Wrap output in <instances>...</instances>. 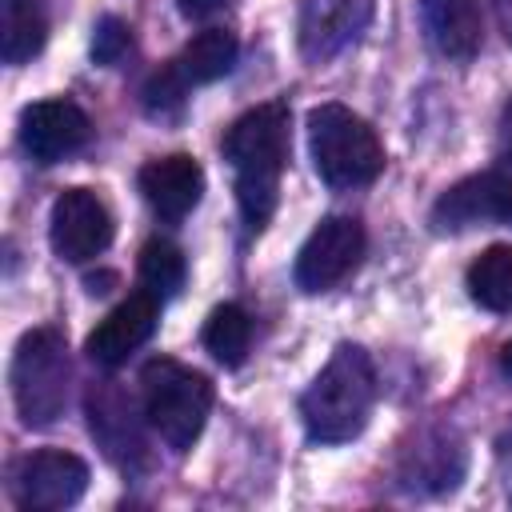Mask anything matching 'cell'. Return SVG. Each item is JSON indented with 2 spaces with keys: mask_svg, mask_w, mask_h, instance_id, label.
<instances>
[{
  "mask_svg": "<svg viewBox=\"0 0 512 512\" xmlns=\"http://www.w3.org/2000/svg\"><path fill=\"white\" fill-rule=\"evenodd\" d=\"M52 252L68 264H88L112 244V212L92 188H64L48 220Z\"/></svg>",
  "mask_w": 512,
  "mask_h": 512,
  "instance_id": "cell-9",
  "label": "cell"
},
{
  "mask_svg": "<svg viewBox=\"0 0 512 512\" xmlns=\"http://www.w3.org/2000/svg\"><path fill=\"white\" fill-rule=\"evenodd\" d=\"M292 148V112L280 100L256 104L236 116L220 140L224 160L236 172V204L244 224L256 232L272 220L280 200V176L288 168Z\"/></svg>",
  "mask_w": 512,
  "mask_h": 512,
  "instance_id": "cell-1",
  "label": "cell"
},
{
  "mask_svg": "<svg viewBox=\"0 0 512 512\" xmlns=\"http://www.w3.org/2000/svg\"><path fill=\"white\" fill-rule=\"evenodd\" d=\"M500 372H504V376L512 380V340H508V344L500 348Z\"/></svg>",
  "mask_w": 512,
  "mask_h": 512,
  "instance_id": "cell-27",
  "label": "cell"
},
{
  "mask_svg": "<svg viewBox=\"0 0 512 512\" xmlns=\"http://www.w3.org/2000/svg\"><path fill=\"white\" fill-rule=\"evenodd\" d=\"M308 148L320 180L336 192L372 184L384 172V144L364 116L344 104H320L308 112Z\"/></svg>",
  "mask_w": 512,
  "mask_h": 512,
  "instance_id": "cell-4",
  "label": "cell"
},
{
  "mask_svg": "<svg viewBox=\"0 0 512 512\" xmlns=\"http://www.w3.org/2000/svg\"><path fill=\"white\" fill-rule=\"evenodd\" d=\"M224 4H228V0H176L180 16H188V20H208V16H216Z\"/></svg>",
  "mask_w": 512,
  "mask_h": 512,
  "instance_id": "cell-24",
  "label": "cell"
},
{
  "mask_svg": "<svg viewBox=\"0 0 512 512\" xmlns=\"http://www.w3.org/2000/svg\"><path fill=\"white\" fill-rule=\"evenodd\" d=\"M84 408H88V428H92L96 444L104 448V456H108L120 472H128V476H132V472H144L148 460H152L148 436H144V424H148V420H140L144 408L136 412L132 396H128L116 380L92 384Z\"/></svg>",
  "mask_w": 512,
  "mask_h": 512,
  "instance_id": "cell-7",
  "label": "cell"
},
{
  "mask_svg": "<svg viewBox=\"0 0 512 512\" xmlns=\"http://www.w3.org/2000/svg\"><path fill=\"white\" fill-rule=\"evenodd\" d=\"M140 184V196L148 200V208L160 216V220H184L200 196H204V168L196 164V156L188 152H172V156H160V160H148L136 176Z\"/></svg>",
  "mask_w": 512,
  "mask_h": 512,
  "instance_id": "cell-14",
  "label": "cell"
},
{
  "mask_svg": "<svg viewBox=\"0 0 512 512\" xmlns=\"http://www.w3.org/2000/svg\"><path fill=\"white\" fill-rule=\"evenodd\" d=\"M140 408L148 428L172 452H188L200 440L204 420L212 412V384L204 372L172 356H152L140 368Z\"/></svg>",
  "mask_w": 512,
  "mask_h": 512,
  "instance_id": "cell-3",
  "label": "cell"
},
{
  "mask_svg": "<svg viewBox=\"0 0 512 512\" xmlns=\"http://www.w3.org/2000/svg\"><path fill=\"white\" fill-rule=\"evenodd\" d=\"M432 228L436 232H468L488 224H512V176L504 172H476L456 180L440 200L432 204Z\"/></svg>",
  "mask_w": 512,
  "mask_h": 512,
  "instance_id": "cell-10",
  "label": "cell"
},
{
  "mask_svg": "<svg viewBox=\"0 0 512 512\" xmlns=\"http://www.w3.org/2000/svg\"><path fill=\"white\" fill-rule=\"evenodd\" d=\"M496 12H500V28H504V36L512 40V0H496Z\"/></svg>",
  "mask_w": 512,
  "mask_h": 512,
  "instance_id": "cell-26",
  "label": "cell"
},
{
  "mask_svg": "<svg viewBox=\"0 0 512 512\" xmlns=\"http://www.w3.org/2000/svg\"><path fill=\"white\" fill-rule=\"evenodd\" d=\"M360 256H364V228H360V220H352V216H324L308 232L300 252H296V268H292L296 288L300 292H328L344 276L356 272Z\"/></svg>",
  "mask_w": 512,
  "mask_h": 512,
  "instance_id": "cell-8",
  "label": "cell"
},
{
  "mask_svg": "<svg viewBox=\"0 0 512 512\" xmlns=\"http://www.w3.org/2000/svg\"><path fill=\"white\" fill-rule=\"evenodd\" d=\"M136 276H140V288L152 292V296L164 304V300H172V296L184 288V276H188L184 252H180L172 240H148V244L140 248Z\"/></svg>",
  "mask_w": 512,
  "mask_h": 512,
  "instance_id": "cell-21",
  "label": "cell"
},
{
  "mask_svg": "<svg viewBox=\"0 0 512 512\" xmlns=\"http://www.w3.org/2000/svg\"><path fill=\"white\" fill-rule=\"evenodd\" d=\"M496 148H500V156H504V160H512V96H508V104H504V112H500Z\"/></svg>",
  "mask_w": 512,
  "mask_h": 512,
  "instance_id": "cell-25",
  "label": "cell"
},
{
  "mask_svg": "<svg viewBox=\"0 0 512 512\" xmlns=\"http://www.w3.org/2000/svg\"><path fill=\"white\" fill-rule=\"evenodd\" d=\"M204 348L212 352V360H220L224 368H236L244 364L248 356V344H252V320L240 304H220L208 312L204 320Z\"/></svg>",
  "mask_w": 512,
  "mask_h": 512,
  "instance_id": "cell-20",
  "label": "cell"
},
{
  "mask_svg": "<svg viewBox=\"0 0 512 512\" xmlns=\"http://www.w3.org/2000/svg\"><path fill=\"white\" fill-rule=\"evenodd\" d=\"M92 136V124L80 104L72 100H36L20 112V148L36 164H56L72 152H80Z\"/></svg>",
  "mask_w": 512,
  "mask_h": 512,
  "instance_id": "cell-11",
  "label": "cell"
},
{
  "mask_svg": "<svg viewBox=\"0 0 512 512\" xmlns=\"http://www.w3.org/2000/svg\"><path fill=\"white\" fill-rule=\"evenodd\" d=\"M376 404V368L360 344H340L300 396L304 432L316 444H344L364 432Z\"/></svg>",
  "mask_w": 512,
  "mask_h": 512,
  "instance_id": "cell-2",
  "label": "cell"
},
{
  "mask_svg": "<svg viewBox=\"0 0 512 512\" xmlns=\"http://www.w3.org/2000/svg\"><path fill=\"white\" fill-rule=\"evenodd\" d=\"M236 52H240V44H236V36H232L228 28H204V32H196V36L180 48V56L168 60V64L176 68V76H180L188 88H196V84H212V80L228 76L232 64H236Z\"/></svg>",
  "mask_w": 512,
  "mask_h": 512,
  "instance_id": "cell-16",
  "label": "cell"
},
{
  "mask_svg": "<svg viewBox=\"0 0 512 512\" xmlns=\"http://www.w3.org/2000/svg\"><path fill=\"white\" fill-rule=\"evenodd\" d=\"M12 400L16 412L28 428L52 424L64 404H68V380H72V360L60 328H32L20 336L12 352Z\"/></svg>",
  "mask_w": 512,
  "mask_h": 512,
  "instance_id": "cell-5",
  "label": "cell"
},
{
  "mask_svg": "<svg viewBox=\"0 0 512 512\" xmlns=\"http://www.w3.org/2000/svg\"><path fill=\"white\" fill-rule=\"evenodd\" d=\"M468 296L488 312H512V244H492L468 264Z\"/></svg>",
  "mask_w": 512,
  "mask_h": 512,
  "instance_id": "cell-18",
  "label": "cell"
},
{
  "mask_svg": "<svg viewBox=\"0 0 512 512\" xmlns=\"http://www.w3.org/2000/svg\"><path fill=\"white\" fill-rule=\"evenodd\" d=\"M48 24L36 0H4V24H0V52L4 64H28L44 48Z\"/></svg>",
  "mask_w": 512,
  "mask_h": 512,
  "instance_id": "cell-19",
  "label": "cell"
},
{
  "mask_svg": "<svg viewBox=\"0 0 512 512\" xmlns=\"http://www.w3.org/2000/svg\"><path fill=\"white\" fill-rule=\"evenodd\" d=\"M184 96H188V84L176 76L172 64H164V68L152 72L148 84H144V112H148V116H172V112H180Z\"/></svg>",
  "mask_w": 512,
  "mask_h": 512,
  "instance_id": "cell-22",
  "label": "cell"
},
{
  "mask_svg": "<svg viewBox=\"0 0 512 512\" xmlns=\"http://www.w3.org/2000/svg\"><path fill=\"white\" fill-rule=\"evenodd\" d=\"M372 16V0H304L296 20V44L308 64H324L344 52Z\"/></svg>",
  "mask_w": 512,
  "mask_h": 512,
  "instance_id": "cell-12",
  "label": "cell"
},
{
  "mask_svg": "<svg viewBox=\"0 0 512 512\" xmlns=\"http://www.w3.org/2000/svg\"><path fill=\"white\" fill-rule=\"evenodd\" d=\"M420 24L428 44L444 60H472L484 40V20H480V0H420Z\"/></svg>",
  "mask_w": 512,
  "mask_h": 512,
  "instance_id": "cell-15",
  "label": "cell"
},
{
  "mask_svg": "<svg viewBox=\"0 0 512 512\" xmlns=\"http://www.w3.org/2000/svg\"><path fill=\"white\" fill-rule=\"evenodd\" d=\"M156 316H160V300L152 292H132L128 300H120L92 332H88V360L100 368H116L124 364L152 332H156Z\"/></svg>",
  "mask_w": 512,
  "mask_h": 512,
  "instance_id": "cell-13",
  "label": "cell"
},
{
  "mask_svg": "<svg viewBox=\"0 0 512 512\" xmlns=\"http://www.w3.org/2000/svg\"><path fill=\"white\" fill-rule=\"evenodd\" d=\"M8 492L24 512H60L88 492V464L64 448H40L8 468Z\"/></svg>",
  "mask_w": 512,
  "mask_h": 512,
  "instance_id": "cell-6",
  "label": "cell"
},
{
  "mask_svg": "<svg viewBox=\"0 0 512 512\" xmlns=\"http://www.w3.org/2000/svg\"><path fill=\"white\" fill-rule=\"evenodd\" d=\"M132 52V28L120 20V16H104L96 28H92V60L112 68L120 64L124 56Z\"/></svg>",
  "mask_w": 512,
  "mask_h": 512,
  "instance_id": "cell-23",
  "label": "cell"
},
{
  "mask_svg": "<svg viewBox=\"0 0 512 512\" xmlns=\"http://www.w3.org/2000/svg\"><path fill=\"white\" fill-rule=\"evenodd\" d=\"M404 480L412 488H456V480L464 476V448L460 440L436 432V436H420V448H408L404 456Z\"/></svg>",
  "mask_w": 512,
  "mask_h": 512,
  "instance_id": "cell-17",
  "label": "cell"
}]
</instances>
